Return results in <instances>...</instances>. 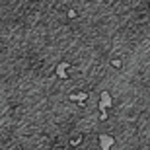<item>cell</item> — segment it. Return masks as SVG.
I'll use <instances>...</instances> for the list:
<instances>
[{
	"mask_svg": "<svg viewBox=\"0 0 150 150\" xmlns=\"http://www.w3.org/2000/svg\"><path fill=\"white\" fill-rule=\"evenodd\" d=\"M100 146H101V150H111L113 139H111V137H107V134H100Z\"/></svg>",
	"mask_w": 150,
	"mask_h": 150,
	"instance_id": "6da1fadb",
	"label": "cell"
},
{
	"mask_svg": "<svg viewBox=\"0 0 150 150\" xmlns=\"http://www.w3.org/2000/svg\"><path fill=\"white\" fill-rule=\"evenodd\" d=\"M109 105H111V96L107 94V92H103V94H101V101H100V105H98V107H100V111L103 113Z\"/></svg>",
	"mask_w": 150,
	"mask_h": 150,
	"instance_id": "7a4b0ae2",
	"label": "cell"
},
{
	"mask_svg": "<svg viewBox=\"0 0 150 150\" xmlns=\"http://www.w3.org/2000/svg\"><path fill=\"white\" fill-rule=\"evenodd\" d=\"M64 67H67V62H59V67H57V76L59 78H68L64 74Z\"/></svg>",
	"mask_w": 150,
	"mask_h": 150,
	"instance_id": "3957f363",
	"label": "cell"
},
{
	"mask_svg": "<svg viewBox=\"0 0 150 150\" xmlns=\"http://www.w3.org/2000/svg\"><path fill=\"white\" fill-rule=\"evenodd\" d=\"M86 98H88V94H72L70 96V100H74V101H78V100H86Z\"/></svg>",
	"mask_w": 150,
	"mask_h": 150,
	"instance_id": "277c9868",
	"label": "cell"
}]
</instances>
